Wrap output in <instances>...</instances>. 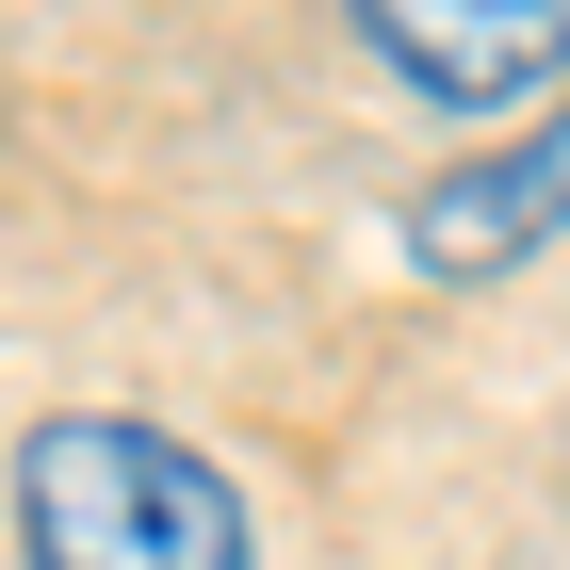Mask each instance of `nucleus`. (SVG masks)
Masks as SVG:
<instances>
[{
    "label": "nucleus",
    "mask_w": 570,
    "mask_h": 570,
    "mask_svg": "<svg viewBox=\"0 0 570 570\" xmlns=\"http://www.w3.org/2000/svg\"><path fill=\"white\" fill-rule=\"evenodd\" d=\"M17 570H262V522L179 424L49 407L17 440Z\"/></svg>",
    "instance_id": "1"
},
{
    "label": "nucleus",
    "mask_w": 570,
    "mask_h": 570,
    "mask_svg": "<svg viewBox=\"0 0 570 570\" xmlns=\"http://www.w3.org/2000/svg\"><path fill=\"white\" fill-rule=\"evenodd\" d=\"M392 245H407V277H440V294L554 262V245H570V98L538 115L522 147H489V164H440L424 196L392 213Z\"/></svg>",
    "instance_id": "2"
},
{
    "label": "nucleus",
    "mask_w": 570,
    "mask_h": 570,
    "mask_svg": "<svg viewBox=\"0 0 570 570\" xmlns=\"http://www.w3.org/2000/svg\"><path fill=\"white\" fill-rule=\"evenodd\" d=\"M343 33L440 115H505L570 82V0H343Z\"/></svg>",
    "instance_id": "3"
}]
</instances>
